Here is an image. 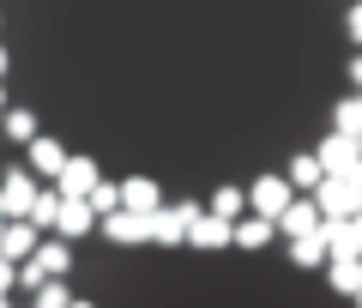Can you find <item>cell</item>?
Listing matches in <instances>:
<instances>
[{"label": "cell", "mask_w": 362, "mask_h": 308, "mask_svg": "<svg viewBox=\"0 0 362 308\" xmlns=\"http://www.w3.org/2000/svg\"><path fill=\"white\" fill-rule=\"evenodd\" d=\"M332 133H350V139H362V91H350V97L332 109Z\"/></svg>", "instance_id": "d6986e66"}, {"label": "cell", "mask_w": 362, "mask_h": 308, "mask_svg": "<svg viewBox=\"0 0 362 308\" xmlns=\"http://www.w3.org/2000/svg\"><path fill=\"white\" fill-rule=\"evenodd\" d=\"M103 236L121 248H139V242H157V212H109L103 218Z\"/></svg>", "instance_id": "7a4b0ae2"}, {"label": "cell", "mask_w": 362, "mask_h": 308, "mask_svg": "<svg viewBox=\"0 0 362 308\" xmlns=\"http://www.w3.org/2000/svg\"><path fill=\"white\" fill-rule=\"evenodd\" d=\"M350 302H356V308H362V290H356V296H350Z\"/></svg>", "instance_id": "d6a6232c"}, {"label": "cell", "mask_w": 362, "mask_h": 308, "mask_svg": "<svg viewBox=\"0 0 362 308\" xmlns=\"http://www.w3.org/2000/svg\"><path fill=\"white\" fill-rule=\"evenodd\" d=\"M121 212H163V193L151 176H127L121 181Z\"/></svg>", "instance_id": "4fadbf2b"}, {"label": "cell", "mask_w": 362, "mask_h": 308, "mask_svg": "<svg viewBox=\"0 0 362 308\" xmlns=\"http://www.w3.org/2000/svg\"><path fill=\"white\" fill-rule=\"evenodd\" d=\"M0 308H6V296H0Z\"/></svg>", "instance_id": "e575fe53"}, {"label": "cell", "mask_w": 362, "mask_h": 308, "mask_svg": "<svg viewBox=\"0 0 362 308\" xmlns=\"http://www.w3.org/2000/svg\"><path fill=\"white\" fill-rule=\"evenodd\" d=\"M73 308H97V302H78V296H73Z\"/></svg>", "instance_id": "1f68e13d"}, {"label": "cell", "mask_w": 362, "mask_h": 308, "mask_svg": "<svg viewBox=\"0 0 362 308\" xmlns=\"http://www.w3.org/2000/svg\"><path fill=\"white\" fill-rule=\"evenodd\" d=\"M97 164H90V157H66V169H61V181H54V188L66 193V200H90V193H97Z\"/></svg>", "instance_id": "8fae6325"}, {"label": "cell", "mask_w": 362, "mask_h": 308, "mask_svg": "<svg viewBox=\"0 0 362 308\" xmlns=\"http://www.w3.org/2000/svg\"><path fill=\"white\" fill-rule=\"evenodd\" d=\"M314 157H320L326 176H362V152H356V139H350V133H326Z\"/></svg>", "instance_id": "277c9868"}, {"label": "cell", "mask_w": 362, "mask_h": 308, "mask_svg": "<svg viewBox=\"0 0 362 308\" xmlns=\"http://www.w3.org/2000/svg\"><path fill=\"white\" fill-rule=\"evenodd\" d=\"M350 91H362V49L350 55Z\"/></svg>", "instance_id": "83f0119b"}, {"label": "cell", "mask_w": 362, "mask_h": 308, "mask_svg": "<svg viewBox=\"0 0 362 308\" xmlns=\"http://www.w3.org/2000/svg\"><path fill=\"white\" fill-rule=\"evenodd\" d=\"M0 218H6V200H0Z\"/></svg>", "instance_id": "836d02e7"}, {"label": "cell", "mask_w": 362, "mask_h": 308, "mask_svg": "<svg viewBox=\"0 0 362 308\" xmlns=\"http://www.w3.org/2000/svg\"><path fill=\"white\" fill-rule=\"evenodd\" d=\"M0 133H6V139H18V145H30V139H37V115H30V109H6Z\"/></svg>", "instance_id": "ffe728a7"}, {"label": "cell", "mask_w": 362, "mask_h": 308, "mask_svg": "<svg viewBox=\"0 0 362 308\" xmlns=\"http://www.w3.org/2000/svg\"><path fill=\"white\" fill-rule=\"evenodd\" d=\"M290 260H296V266H326V260H332V248H326V224L314 236H296V242H290Z\"/></svg>", "instance_id": "2e32d148"}, {"label": "cell", "mask_w": 362, "mask_h": 308, "mask_svg": "<svg viewBox=\"0 0 362 308\" xmlns=\"http://www.w3.org/2000/svg\"><path fill=\"white\" fill-rule=\"evenodd\" d=\"M320 224L326 218H320V205H314V193H296V200L278 212V236H290V242H296V236H314Z\"/></svg>", "instance_id": "8992f818"}, {"label": "cell", "mask_w": 362, "mask_h": 308, "mask_svg": "<svg viewBox=\"0 0 362 308\" xmlns=\"http://www.w3.org/2000/svg\"><path fill=\"white\" fill-rule=\"evenodd\" d=\"M344 25H350V42L362 49V0H350V13H344Z\"/></svg>", "instance_id": "484cf974"}, {"label": "cell", "mask_w": 362, "mask_h": 308, "mask_svg": "<svg viewBox=\"0 0 362 308\" xmlns=\"http://www.w3.org/2000/svg\"><path fill=\"white\" fill-rule=\"evenodd\" d=\"M37 242H42V230L30 218H6V230H0V260H13V266H18V260L37 254Z\"/></svg>", "instance_id": "ba28073f"}, {"label": "cell", "mask_w": 362, "mask_h": 308, "mask_svg": "<svg viewBox=\"0 0 362 308\" xmlns=\"http://www.w3.org/2000/svg\"><path fill=\"white\" fill-rule=\"evenodd\" d=\"M284 176H290V188H296V193H314L326 181V169H320V157H314V152H302V157H290Z\"/></svg>", "instance_id": "9a60e30c"}, {"label": "cell", "mask_w": 362, "mask_h": 308, "mask_svg": "<svg viewBox=\"0 0 362 308\" xmlns=\"http://www.w3.org/2000/svg\"><path fill=\"white\" fill-rule=\"evenodd\" d=\"M350 236H356V242H362V212H356V218H350Z\"/></svg>", "instance_id": "f1b7e54d"}, {"label": "cell", "mask_w": 362, "mask_h": 308, "mask_svg": "<svg viewBox=\"0 0 362 308\" xmlns=\"http://www.w3.org/2000/svg\"><path fill=\"white\" fill-rule=\"evenodd\" d=\"M356 152H362V139H356Z\"/></svg>", "instance_id": "8d00e7d4"}, {"label": "cell", "mask_w": 362, "mask_h": 308, "mask_svg": "<svg viewBox=\"0 0 362 308\" xmlns=\"http://www.w3.org/2000/svg\"><path fill=\"white\" fill-rule=\"evenodd\" d=\"M326 284L338 296H356L362 290V260H326Z\"/></svg>", "instance_id": "ac0fdd59"}, {"label": "cell", "mask_w": 362, "mask_h": 308, "mask_svg": "<svg viewBox=\"0 0 362 308\" xmlns=\"http://www.w3.org/2000/svg\"><path fill=\"white\" fill-rule=\"evenodd\" d=\"M0 121H6V91H0Z\"/></svg>", "instance_id": "4dcf8cb0"}, {"label": "cell", "mask_w": 362, "mask_h": 308, "mask_svg": "<svg viewBox=\"0 0 362 308\" xmlns=\"http://www.w3.org/2000/svg\"><path fill=\"white\" fill-rule=\"evenodd\" d=\"M211 212H218V218H242V212H247V188H218V193H211Z\"/></svg>", "instance_id": "7402d4cb"}, {"label": "cell", "mask_w": 362, "mask_h": 308, "mask_svg": "<svg viewBox=\"0 0 362 308\" xmlns=\"http://www.w3.org/2000/svg\"><path fill=\"white\" fill-rule=\"evenodd\" d=\"M18 284H25V290H30V296H37V290H42V284H49V278H42V266H37V260H25V266H18Z\"/></svg>", "instance_id": "d4e9b609"}, {"label": "cell", "mask_w": 362, "mask_h": 308, "mask_svg": "<svg viewBox=\"0 0 362 308\" xmlns=\"http://www.w3.org/2000/svg\"><path fill=\"white\" fill-rule=\"evenodd\" d=\"M0 230H6V218H0Z\"/></svg>", "instance_id": "d590c367"}, {"label": "cell", "mask_w": 362, "mask_h": 308, "mask_svg": "<svg viewBox=\"0 0 362 308\" xmlns=\"http://www.w3.org/2000/svg\"><path fill=\"white\" fill-rule=\"evenodd\" d=\"M42 266V278H66V266H73V248L61 242V236H49V242H37V254H30Z\"/></svg>", "instance_id": "5bb4252c"}, {"label": "cell", "mask_w": 362, "mask_h": 308, "mask_svg": "<svg viewBox=\"0 0 362 308\" xmlns=\"http://www.w3.org/2000/svg\"><path fill=\"white\" fill-rule=\"evenodd\" d=\"M25 157H30V176H49V181H61V169H66V152H61V139H49V133H37V139L25 145Z\"/></svg>", "instance_id": "30bf717a"}, {"label": "cell", "mask_w": 362, "mask_h": 308, "mask_svg": "<svg viewBox=\"0 0 362 308\" xmlns=\"http://www.w3.org/2000/svg\"><path fill=\"white\" fill-rule=\"evenodd\" d=\"M54 218H61V188H42L37 205H30V224L37 230H54Z\"/></svg>", "instance_id": "44dd1931"}, {"label": "cell", "mask_w": 362, "mask_h": 308, "mask_svg": "<svg viewBox=\"0 0 362 308\" xmlns=\"http://www.w3.org/2000/svg\"><path fill=\"white\" fill-rule=\"evenodd\" d=\"M30 308H73V290H66V278H49L37 296H30Z\"/></svg>", "instance_id": "603a6c76"}, {"label": "cell", "mask_w": 362, "mask_h": 308, "mask_svg": "<svg viewBox=\"0 0 362 308\" xmlns=\"http://www.w3.org/2000/svg\"><path fill=\"white\" fill-rule=\"evenodd\" d=\"M296 200V188H290V176H259L254 188H247V205H254V218H272L278 224V212Z\"/></svg>", "instance_id": "3957f363"}, {"label": "cell", "mask_w": 362, "mask_h": 308, "mask_svg": "<svg viewBox=\"0 0 362 308\" xmlns=\"http://www.w3.org/2000/svg\"><path fill=\"white\" fill-rule=\"evenodd\" d=\"M90 212H97V224H103L109 212H121V181H97V193H90Z\"/></svg>", "instance_id": "cb8c5ba5"}, {"label": "cell", "mask_w": 362, "mask_h": 308, "mask_svg": "<svg viewBox=\"0 0 362 308\" xmlns=\"http://www.w3.org/2000/svg\"><path fill=\"white\" fill-rule=\"evenodd\" d=\"M6 67H13V61H6V49H0V79H6Z\"/></svg>", "instance_id": "f546056e"}, {"label": "cell", "mask_w": 362, "mask_h": 308, "mask_svg": "<svg viewBox=\"0 0 362 308\" xmlns=\"http://www.w3.org/2000/svg\"><path fill=\"white\" fill-rule=\"evenodd\" d=\"M187 242L206 248V254H218V248H235V224H230V218H218V212H199L194 230H187Z\"/></svg>", "instance_id": "9c48e42d"}, {"label": "cell", "mask_w": 362, "mask_h": 308, "mask_svg": "<svg viewBox=\"0 0 362 308\" xmlns=\"http://www.w3.org/2000/svg\"><path fill=\"white\" fill-rule=\"evenodd\" d=\"M37 176H30V169H6V176H0V200H6V218H30V205H37Z\"/></svg>", "instance_id": "5b68a950"}, {"label": "cell", "mask_w": 362, "mask_h": 308, "mask_svg": "<svg viewBox=\"0 0 362 308\" xmlns=\"http://www.w3.org/2000/svg\"><path fill=\"white\" fill-rule=\"evenodd\" d=\"M206 212V205H194V200H181V205H163L157 212V242L163 248H181L187 242V230H194V218Z\"/></svg>", "instance_id": "52a82bcc"}, {"label": "cell", "mask_w": 362, "mask_h": 308, "mask_svg": "<svg viewBox=\"0 0 362 308\" xmlns=\"http://www.w3.org/2000/svg\"><path fill=\"white\" fill-rule=\"evenodd\" d=\"M13 284H18V266H13V260H0V296H13Z\"/></svg>", "instance_id": "4316f807"}, {"label": "cell", "mask_w": 362, "mask_h": 308, "mask_svg": "<svg viewBox=\"0 0 362 308\" xmlns=\"http://www.w3.org/2000/svg\"><path fill=\"white\" fill-rule=\"evenodd\" d=\"M272 236H278V224H272V218H235V248H247V254H259Z\"/></svg>", "instance_id": "e0dca14e"}, {"label": "cell", "mask_w": 362, "mask_h": 308, "mask_svg": "<svg viewBox=\"0 0 362 308\" xmlns=\"http://www.w3.org/2000/svg\"><path fill=\"white\" fill-rule=\"evenodd\" d=\"M85 230H97V212H90V200H66V193H61L54 236H61V242H73V236H85Z\"/></svg>", "instance_id": "7c38bea8"}, {"label": "cell", "mask_w": 362, "mask_h": 308, "mask_svg": "<svg viewBox=\"0 0 362 308\" xmlns=\"http://www.w3.org/2000/svg\"><path fill=\"white\" fill-rule=\"evenodd\" d=\"M314 205H320L326 224H344L362 212V176H326L320 188H314Z\"/></svg>", "instance_id": "6da1fadb"}]
</instances>
